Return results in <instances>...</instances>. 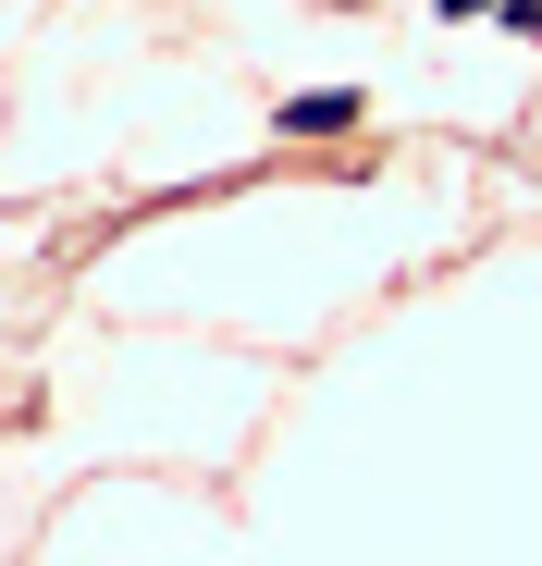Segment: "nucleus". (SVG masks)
Segmentation results:
<instances>
[{
  "instance_id": "nucleus-1",
  "label": "nucleus",
  "mask_w": 542,
  "mask_h": 566,
  "mask_svg": "<svg viewBox=\"0 0 542 566\" xmlns=\"http://www.w3.org/2000/svg\"><path fill=\"white\" fill-rule=\"evenodd\" d=\"M284 124H296V136H333V124H357V99H345V86H321V99H296Z\"/></svg>"
}]
</instances>
